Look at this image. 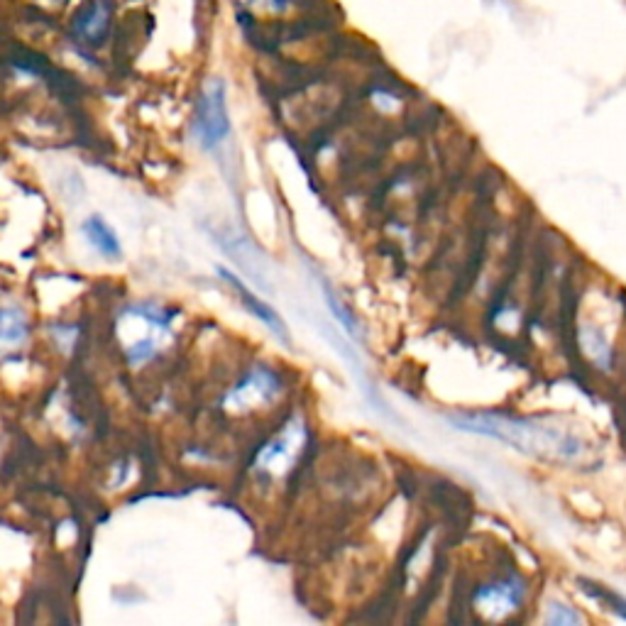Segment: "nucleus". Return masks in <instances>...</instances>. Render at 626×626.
<instances>
[{
	"label": "nucleus",
	"instance_id": "ddd939ff",
	"mask_svg": "<svg viewBox=\"0 0 626 626\" xmlns=\"http://www.w3.org/2000/svg\"><path fill=\"white\" fill-rule=\"evenodd\" d=\"M546 622L553 624V626H568V624H582V617L578 612H575V609H570L568 604L551 602L548 604Z\"/></svg>",
	"mask_w": 626,
	"mask_h": 626
},
{
	"label": "nucleus",
	"instance_id": "1a4fd4ad",
	"mask_svg": "<svg viewBox=\"0 0 626 626\" xmlns=\"http://www.w3.org/2000/svg\"><path fill=\"white\" fill-rule=\"evenodd\" d=\"M580 345L587 355H590L592 362L604 372L612 370V345L607 343V338L602 336L597 328L585 326L580 331Z\"/></svg>",
	"mask_w": 626,
	"mask_h": 626
},
{
	"label": "nucleus",
	"instance_id": "f03ea898",
	"mask_svg": "<svg viewBox=\"0 0 626 626\" xmlns=\"http://www.w3.org/2000/svg\"><path fill=\"white\" fill-rule=\"evenodd\" d=\"M194 137L208 152H216L230 137V115L225 103V84L211 79L203 86L194 111Z\"/></svg>",
	"mask_w": 626,
	"mask_h": 626
},
{
	"label": "nucleus",
	"instance_id": "f257e3e1",
	"mask_svg": "<svg viewBox=\"0 0 626 626\" xmlns=\"http://www.w3.org/2000/svg\"><path fill=\"white\" fill-rule=\"evenodd\" d=\"M448 424L465 433L497 438L521 453L541 455V458H573L580 453V443L575 438L563 436L553 428H543L531 421L512 419L502 414H460L448 416Z\"/></svg>",
	"mask_w": 626,
	"mask_h": 626
},
{
	"label": "nucleus",
	"instance_id": "20e7f679",
	"mask_svg": "<svg viewBox=\"0 0 626 626\" xmlns=\"http://www.w3.org/2000/svg\"><path fill=\"white\" fill-rule=\"evenodd\" d=\"M279 392V380L274 372L265 370V367H257L250 372V377L235 387L233 392L225 397V404L235 406V409H250V406H260L269 402L274 394Z\"/></svg>",
	"mask_w": 626,
	"mask_h": 626
},
{
	"label": "nucleus",
	"instance_id": "0eeeda50",
	"mask_svg": "<svg viewBox=\"0 0 626 626\" xmlns=\"http://www.w3.org/2000/svg\"><path fill=\"white\" fill-rule=\"evenodd\" d=\"M108 23H111V3L106 0H91L79 15H76V35L84 42L98 45L106 37Z\"/></svg>",
	"mask_w": 626,
	"mask_h": 626
},
{
	"label": "nucleus",
	"instance_id": "423d86ee",
	"mask_svg": "<svg viewBox=\"0 0 626 626\" xmlns=\"http://www.w3.org/2000/svg\"><path fill=\"white\" fill-rule=\"evenodd\" d=\"M301 441H304V431H301L299 426L291 424L277 441H272L269 446L262 448L257 465H262V468H267L269 472H284L291 460H294L296 448L301 446Z\"/></svg>",
	"mask_w": 626,
	"mask_h": 626
},
{
	"label": "nucleus",
	"instance_id": "9d476101",
	"mask_svg": "<svg viewBox=\"0 0 626 626\" xmlns=\"http://www.w3.org/2000/svg\"><path fill=\"white\" fill-rule=\"evenodd\" d=\"M27 338V321L25 313L13 306H5L3 309V343L5 345H18Z\"/></svg>",
	"mask_w": 626,
	"mask_h": 626
},
{
	"label": "nucleus",
	"instance_id": "f8f14e48",
	"mask_svg": "<svg viewBox=\"0 0 626 626\" xmlns=\"http://www.w3.org/2000/svg\"><path fill=\"white\" fill-rule=\"evenodd\" d=\"M323 296H326V304H328V309L333 311V316L338 318V323L340 326L345 328V331L350 333V336H355L358 338L360 336V328H358V321H355L353 318V313H350L348 309H345L343 304H340V299L336 294H333L331 291V287H328V284H323Z\"/></svg>",
	"mask_w": 626,
	"mask_h": 626
},
{
	"label": "nucleus",
	"instance_id": "7ed1b4c3",
	"mask_svg": "<svg viewBox=\"0 0 626 626\" xmlns=\"http://www.w3.org/2000/svg\"><path fill=\"white\" fill-rule=\"evenodd\" d=\"M216 272L221 274V277L225 279V282L230 284V287H233L235 291H238V296H240V301H243L245 309L250 311L252 316H255V318H260V321L265 323V326L269 328V331H272L274 336H277L279 340H282L284 345H289V331H287V323L282 321V316H279V313L274 311L272 306L265 304V301H262L260 296L252 294L250 287H247V284L243 282V279L235 277V274L230 272V269H225L223 265H216Z\"/></svg>",
	"mask_w": 626,
	"mask_h": 626
},
{
	"label": "nucleus",
	"instance_id": "39448f33",
	"mask_svg": "<svg viewBox=\"0 0 626 626\" xmlns=\"http://www.w3.org/2000/svg\"><path fill=\"white\" fill-rule=\"evenodd\" d=\"M524 592H526L524 582L519 578H509L502 582H494V585L480 587L475 595V604L482 612L497 617V614H504L509 612V609L519 607L521 600H524Z\"/></svg>",
	"mask_w": 626,
	"mask_h": 626
},
{
	"label": "nucleus",
	"instance_id": "9b49d317",
	"mask_svg": "<svg viewBox=\"0 0 626 626\" xmlns=\"http://www.w3.org/2000/svg\"><path fill=\"white\" fill-rule=\"evenodd\" d=\"M580 582L585 585L582 587V592H587V595L595 597L597 602H602L604 607L612 609L619 619H626V600L622 595H617V592H612V590H604L602 585H595V582H587V580H580Z\"/></svg>",
	"mask_w": 626,
	"mask_h": 626
},
{
	"label": "nucleus",
	"instance_id": "6e6552de",
	"mask_svg": "<svg viewBox=\"0 0 626 626\" xmlns=\"http://www.w3.org/2000/svg\"><path fill=\"white\" fill-rule=\"evenodd\" d=\"M81 233H84V238L89 240V245L93 247V250L101 252L103 257H108V260H120L123 247H120L118 235H115V230L103 221L101 216L86 218V221L81 223Z\"/></svg>",
	"mask_w": 626,
	"mask_h": 626
}]
</instances>
